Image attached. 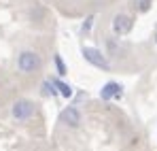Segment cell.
Wrapping results in <instances>:
<instances>
[{"label": "cell", "mask_w": 157, "mask_h": 151, "mask_svg": "<svg viewBox=\"0 0 157 151\" xmlns=\"http://www.w3.org/2000/svg\"><path fill=\"white\" fill-rule=\"evenodd\" d=\"M17 66L21 73H34L40 68V55L34 53V51H24L17 60Z\"/></svg>", "instance_id": "6da1fadb"}, {"label": "cell", "mask_w": 157, "mask_h": 151, "mask_svg": "<svg viewBox=\"0 0 157 151\" xmlns=\"http://www.w3.org/2000/svg\"><path fill=\"white\" fill-rule=\"evenodd\" d=\"M83 53V58L89 62V64H94L96 68H102V70H110V64H108V60H106L104 55L100 53L98 49H94V47H83L81 49Z\"/></svg>", "instance_id": "7a4b0ae2"}, {"label": "cell", "mask_w": 157, "mask_h": 151, "mask_svg": "<svg viewBox=\"0 0 157 151\" xmlns=\"http://www.w3.org/2000/svg\"><path fill=\"white\" fill-rule=\"evenodd\" d=\"M32 113H34V104H32L30 100H17L15 104H13V117L19 119V121L30 119Z\"/></svg>", "instance_id": "3957f363"}, {"label": "cell", "mask_w": 157, "mask_h": 151, "mask_svg": "<svg viewBox=\"0 0 157 151\" xmlns=\"http://www.w3.org/2000/svg\"><path fill=\"white\" fill-rule=\"evenodd\" d=\"M113 30H115V34H119V36L128 34L132 30V17L123 15V13L115 15V19H113Z\"/></svg>", "instance_id": "277c9868"}, {"label": "cell", "mask_w": 157, "mask_h": 151, "mask_svg": "<svg viewBox=\"0 0 157 151\" xmlns=\"http://www.w3.org/2000/svg\"><path fill=\"white\" fill-rule=\"evenodd\" d=\"M59 117H62V121H64V124H68L70 128H77L78 124H81V113H78V109H75V106L64 109Z\"/></svg>", "instance_id": "5b68a950"}, {"label": "cell", "mask_w": 157, "mask_h": 151, "mask_svg": "<svg viewBox=\"0 0 157 151\" xmlns=\"http://www.w3.org/2000/svg\"><path fill=\"white\" fill-rule=\"evenodd\" d=\"M121 85L119 83H115V81H108L104 87L100 89V96H102V100H110V98H121Z\"/></svg>", "instance_id": "8992f818"}, {"label": "cell", "mask_w": 157, "mask_h": 151, "mask_svg": "<svg viewBox=\"0 0 157 151\" xmlns=\"http://www.w3.org/2000/svg\"><path fill=\"white\" fill-rule=\"evenodd\" d=\"M53 83H55V87L59 89V94H62L64 98H70V96H72V87H70V85H66V83H62V81H53Z\"/></svg>", "instance_id": "52a82bcc"}, {"label": "cell", "mask_w": 157, "mask_h": 151, "mask_svg": "<svg viewBox=\"0 0 157 151\" xmlns=\"http://www.w3.org/2000/svg\"><path fill=\"white\" fill-rule=\"evenodd\" d=\"M55 66H57V75H59V77L66 75V66H64V60H62V55H55Z\"/></svg>", "instance_id": "ba28073f"}, {"label": "cell", "mask_w": 157, "mask_h": 151, "mask_svg": "<svg viewBox=\"0 0 157 151\" xmlns=\"http://www.w3.org/2000/svg\"><path fill=\"white\" fill-rule=\"evenodd\" d=\"M91 24H94V15H91V17H87V22L83 24V32H85V34L91 30Z\"/></svg>", "instance_id": "9c48e42d"}, {"label": "cell", "mask_w": 157, "mask_h": 151, "mask_svg": "<svg viewBox=\"0 0 157 151\" xmlns=\"http://www.w3.org/2000/svg\"><path fill=\"white\" fill-rule=\"evenodd\" d=\"M43 94H53V89H51V85H49V81H47V83H43Z\"/></svg>", "instance_id": "30bf717a"}, {"label": "cell", "mask_w": 157, "mask_h": 151, "mask_svg": "<svg viewBox=\"0 0 157 151\" xmlns=\"http://www.w3.org/2000/svg\"><path fill=\"white\" fill-rule=\"evenodd\" d=\"M155 41H157V34H155Z\"/></svg>", "instance_id": "8fae6325"}]
</instances>
